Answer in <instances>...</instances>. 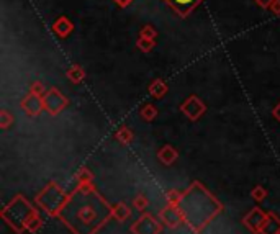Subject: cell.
I'll use <instances>...</instances> for the list:
<instances>
[{
	"label": "cell",
	"instance_id": "cell-6",
	"mask_svg": "<svg viewBox=\"0 0 280 234\" xmlns=\"http://www.w3.org/2000/svg\"><path fill=\"white\" fill-rule=\"evenodd\" d=\"M177 2H180V3H187V2H190V0H177Z\"/></svg>",
	"mask_w": 280,
	"mask_h": 234
},
{
	"label": "cell",
	"instance_id": "cell-5",
	"mask_svg": "<svg viewBox=\"0 0 280 234\" xmlns=\"http://www.w3.org/2000/svg\"><path fill=\"white\" fill-rule=\"evenodd\" d=\"M136 206H138V208H143V206H146V200H143V198H138V200H136Z\"/></svg>",
	"mask_w": 280,
	"mask_h": 234
},
{
	"label": "cell",
	"instance_id": "cell-1",
	"mask_svg": "<svg viewBox=\"0 0 280 234\" xmlns=\"http://www.w3.org/2000/svg\"><path fill=\"white\" fill-rule=\"evenodd\" d=\"M138 224L143 226V231H139L138 234H156L159 233V224H157L151 216H144L138 221Z\"/></svg>",
	"mask_w": 280,
	"mask_h": 234
},
{
	"label": "cell",
	"instance_id": "cell-2",
	"mask_svg": "<svg viewBox=\"0 0 280 234\" xmlns=\"http://www.w3.org/2000/svg\"><path fill=\"white\" fill-rule=\"evenodd\" d=\"M162 219H164V223H167L169 226H177L180 223V213L179 210L175 208H167L162 211Z\"/></svg>",
	"mask_w": 280,
	"mask_h": 234
},
{
	"label": "cell",
	"instance_id": "cell-3",
	"mask_svg": "<svg viewBox=\"0 0 280 234\" xmlns=\"http://www.w3.org/2000/svg\"><path fill=\"white\" fill-rule=\"evenodd\" d=\"M128 215H130V210H126V206H123V205H120L118 208H116V211H115V216H116L118 219H121V221H123V219H125Z\"/></svg>",
	"mask_w": 280,
	"mask_h": 234
},
{
	"label": "cell",
	"instance_id": "cell-4",
	"mask_svg": "<svg viewBox=\"0 0 280 234\" xmlns=\"http://www.w3.org/2000/svg\"><path fill=\"white\" fill-rule=\"evenodd\" d=\"M254 197L257 198V200H262V198H264V190H261V188H257V190L254 192Z\"/></svg>",
	"mask_w": 280,
	"mask_h": 234
}]
</instances>
